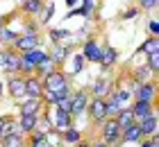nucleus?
Masks as SVG:
<instances>
[{"mask_svg":"<svg viewBox=\"0 0 159 147\" xmlns=\"http://www.w3.org/2000/svg\"><path fill=\"white\" fill-rule=\"evenodd\" d=\"M100 63H102V66H114V63H116V50H114V48H105Z\"/></svg>","mask_w":159,"mask_h":147,"instance_id":"obj_25","label":"nucleus"},{"mask_svg":"<svg viewBox=\"0 0 159 147\" xmlns=\"http://www.w3.org/2000/svg\"><path fill=\"white\" fill-rule=\"evenodd\" d=\"M9 93L14 95V97H25V79H9Z\"/></svg>","mask_w":159,"mask_h":147,"instance_id":"obj_22","label":"nucleus"},{"mask_svg":"<svg viewBox=\"0 0 159 147\" xmlns=\"http://www.w3.org/2000/svg\"><path fill=\"white\" fill-rule=\"evenodd\" d=\"M43 95V84L39 77H27L25 79V97H34V100H41Z\"/></svg>","mask_w":159,"mask_h":147,"instance_id":"obj_9","label":"nucleus"},{"mask_svg":"<svg viewBox=\"0 0 159 147\" xmlns=\"http://www.w3.org/2000/svg\"><path fill=\"white\" fill-rule=\"evenodd\" d=\"M96 147H109V145H105V143H98V145H96Z\"/></svg>","mask_w":159,"mask_h":147,"instance_id":"obj_38","label":"nucleus"},{"mask_svg":"<svg viewBox=\"0 0 159 147\" xmlns=\"http://www.w3.org/2000/svg\"><path fill=\"white\" fill-rule=\"evenodd\" d=\"M32 147H50V141L43 131H37L34 134V141H32Z\"/></svg>","mask_w":159,"mask_h":147,"instance_id":"obj_27","label":"nucleus"},{"mask_svg":"<svg viewBox=\"0 0 159 147\" xmlns=\"http://www.w3.org/2000/svg\"><path fill=\"white\" fill-rule=\"evenodd\" d=\"M0 41H16V32H9V29H0Z\"/></svg>","mask_w":159,"mask_h":147,"instance_id":"obj_29","label":"nucleus"},{"mask_svg":"<svg viewBox=\"0 0 159 147\" xmlns=\"http://www.w3.org/2000/svg\"><path fill=\"white\" fill-rule=\"evenodd\" d=\"M39 70H41V72H46V75H48V72H52V70H55V63H52V61L48 59V61H43V63L39 66Z\"/></svg>","mask_w":159,"mask_h":147,"instance_id":"obj_32","label":"nucleus"},{"mask_svg":"<svg viewBox=\"0 0 159 147\" xmlns=\"http://www.w3.org/2000/svg\"><path fill=\"white\" fill-rule=\"evenodd\" d=\"M150 32H152V36L159 34V23H157V20H150Z\"/></svg>","mask_w":159,"mask_h":147,"instance_id":"obj_33","label":"nucleus"},{"mask_svg":"<svg viewBox=\"0 0 159 147\" xmlns=\"http://www.w3.org/2000/svg\"><path fill=\"white\" fill-rule=\"evenodd\" d=\"M70 48H73V45H66V48H61L59 43H52V57H50V61H52V63H61L64 59L68 57Z\"/></svg>","mask_w":159,"mask_h":147,"instance_id":"obj_18","label":"nucleus"},{"mask_svg":"<svg viewBox=\"0 0 159 147\" xmlns=\"http://www.w3.org/2000/svg\"><path fill=\"white\" fill-rule=\"evenodd\" d=\"M148 66H150V70H152V72H157L159 70V54H150Z\"/></svg>","mask_w":159,"mask_h":147,"instance_id":"obj_31","label":"nucleus"},{"mask_svg":"<svg viewBox=\"0 0 159 147\" xmlns=\"http://www.w3.org/2000/svg\"><path fill=\"white\" fill-rule=\"evenodd\" d=\"M141 147H157V138L152 136L150 141H143V145H141Z\"/></svg>","mask_w":159,"mask_h":147,"instance_id":"obj_34","label":"nucleus"},{"mask_svg":"<svg viewBox=\"0 0 159 147\" xmlns=\"http://www.w3.org/2000/svg\"><path fill=\"white\" fill-rule=\"evenodd\" d=\"M64 141H66V143H80V138H82V136H80V131L77 129H73V127H68V129H64Z\"/></svg>","mask_w":159,"mask_h":147,"instance_id":"obj_26","label":"nucleus"},{"mask_svg":"<svg viewBox=\"0 0 159 147\" xmlns=\"http://www.w3.org/2000/svg\"><path fill=\"white\" fill-rule=\"evenodd\" d=\"M39 109H41V100L27 97L23 104H20V115H39Z\"/></svg>","mask_w":159,"mask_h":147,"instance_id":"obj_15","label":"nucleus"},{"mask_svg":"<svg viewBox=\"0 0 159 147\" xmlns=\"http://www.w3.org/2000/svg\"><path fill=\"white\" fill-rule=\"evenodd\" d=\"M41 84H43V91H48V93H61V91H66V88H68L66 75L59 72V70L48 72V75L41 79Z\"/></svg>","mask_w":159,"mask_h":147,"instance_id":"obj_1","label":"nucleus"},{"mask_svg":"<svg viewBox=\"0 0 159 147\" xmlns=\"http://www.w3.org/2000/svg\"><path fill=\"white\" fill-rule=\"evenodd\" d=\"M0 95H2V82H0Z\"/></svg>","mask_w":159,"mask_h":147,"instance_id":"obj_40","label":"nucleus"},{"mask_svg":"<svg viewBox=\"0 0 159 147\" xmlns=\"http://www.w3.org/2000/svg\"><path fill=\"white\" fill-rule=\"evenodd\" d=\"M114 120H116V124H118L120 131H123V129H127V127H132V124H134V115H132L129 109H123V111L114 118Z\"/></svg>","mask_w":159,"mask_h":147,"instance_id":"obj_17","label":"nucleus"},{"mask_svg":"<svg viewBox=\"0 0 159 147\" xmlns=\"http://www.w3.org/2000/svg\"><path fill=\"white\" fill-rule=\"evenodd\" d=\"M155 84L152 82H143L136 88V102H148V104H155Z\"/></svg>","mask_w":159,"mask_h":147,"instance_id":"obj_7","label":"nucleus"},{"mask_svg":"<svg viewBox=\"0 0 159 147\" xmlns=\"http://www.w3.org/2000/svg\"><path fill=\"white\" fill-rule=\"evenodd\" d=\"M52 14H55V7H52V5H50V7H48V9H46V16H43V18H46V20H48L50 16H52Z\"/></svg>","mask_w":159,"mask_h":147,"instance_id":"obj_36","label":"nucleus"},{"mask_svg":"<svg viewBox=\"0 0 159 147\" xmlns=\"http://www.w3.org/2000/svg\"><path fill=\"white\" fill-rule=\"evenodd\" d=\"M109 97H111L114 104L123 111V109H127V102H129V97H132V93H129V91H116V93H111Z\"/></svg>","mask_w":159,"mask_h":147,"instance_id":"obj_19","label":"nucleus"},{"mask_svg":"<svg viewBox=\"0 0 159 147\" xmlns=\"http://www.w3.org/2000/svg\"><path fill=\"white\" fill-rule=\"evenodd\" d=\"M66 36H68L66 29H52V32H50V39H52V41H57V39H66Z\"/></svg>","mask_w":159,"mask_h":147,"instance_id":"obj_30","label":"nucleus"},{"mask_svg":"<svg viewBox=\"0 0 159 147\" xmlns=\"http://www.w3.org/2000/svg\"><path fill=\"white\" fill-rule=\"evenodd\" d=\"M2 147H25L23 134H18V131H9V134H5L2 136Z\"/></svg>","mask_w":159,"mask_h":147,"instance_id":"obj_16","label":"nucleus"},{"mask_svg":"<svg viewBox=\"0 0 159 147\" xmlns=\"http://www.w3.org/2000/svg\"><path fill=\"white\" fill-rule=\"evenodd\" d=\"M39 124V115H20V131L25 134H32Z\"/></svg>","mask_w":159,"mask_h":147,"instance_id":"obj_20","label":"nucleus"},{"mask_svg":"<svg viewBox=\"0 0 159 147\" xmlns=\"http://www.w3.org/2000/svg\"><path fill=\"white\" fill-rule=\"evenodd\" d=\"M82 66H84V57L82 54H75L73 57V66H70V72H73V75L80 72V70H82Z\"/></svg>","mask_w":159,"mask_h":147,"instance_id":"obj_28","label":"nucleus"},{"mask_svg":"<svg viewBox=\"0 0 159 147\" xmlns=\"http://www.w3.org/2000/svg\"><path fill=\"white\" fill-rule=\"evenodd\" d=\"M141 7H146V9H152V7H157V0H146V2H141Z\"/></svg>","mask_w":159,"mask_h":147,"instance_id":"obj_35","label":"nucleus"},{"mask_svg":"<svg viewBox=\"0 0 159 147\" xmlns=\"http://www.w3.org/2000/svg\"><path fill=\"white\" fill-rule=\"evenodd\" d=\"M120 127L116 124V120L114 118H109V120H105L102 124V143L105 145H114V143H118L120 141Z\"/></svg>","mask_w":159,"mask_h":147,"instance_id":"obj_2","label":"nucleus"},{"mask_svg":"<svg viewBox=\"0 0 159 147\" xmlns=\"http://www.w3.org/2000/svg\"><path fill=\"white\" fill-rule=\"evenodd\" d=\"M141 52H148V54H159V39L152 36V39H148L146 43L141 45Z\"/></svg>","mask_w":159,"mask_h":147,"instance_id":"obj_23","label":"nucleus"},{"mask_svg":"<svg viewBox=\"0 0 159 147\" xmlns=\"http://www.w3.org/2000/svg\"><path fill=\"white\" fill-rule=\"evenodd\" d=\"M120 141H125V145L129 143H139L143 141V136H141V129H139V124H132V127H127V129H123V134H120Z\"/></svg>","mask_w":159,"mask_h":147,"instance_id":"obj_13","label":"nucleus"},{"mask_svg":"<svg viewBox=\"0 0 159 147\" xmlns=\"http://www.w3.org/2000/svg\"><path fill=\"white\" fill-rule=\"evenodd\" d=\"M120 147H129V145H125V143H123V145H120Z\"/></svg>","mask_w":159,"mask_h":147,"instance_id":"obj_41","label":"nucleus"},{"mask_svg":"<svg viewBox=\"0 0 159 147\" xmlns=\"http://www.w3.org/2000/svg\"><path fill=\"white\" fill-rule=\"evenodd\" d=\"M2 129H5V120L0 118V136H2Z\"/></svg>","mask_w":159,"mask_h":147,"instance_id":"obj_37","label":"nucleus"},{"mask_svg":"<svg viewBox=\"0 0 159 147\" xmlns=\"http://www.w3.org/2000/svg\"><path fill=\"white\" fill-rule=\"evenodd\" d=\"M89 113H91V118H93L96 122L107 120V102L100 100V97H93L91 104H89Z\"/></svg>","mask_w":159,"mask_h":147,"instance_id":"obj_6","label":"nucleus"},{"mask_svg":"<svg viewBox=\"0 0 159 147\" xmlns=\"http://www.w3.org/2000/svg\"><path fill=\"white\" fill-rule=\"evenodd\" d=\"M109 79H105V77H100L98 82H96V86H93V95L96 97H100V100H105L107 95H109Z\"/></svg>","mask_w":159,"mask_h":147,"instance_id":"obj_21","label":"nucleus"},{"mask_svg":"<svg viewBox=\"0 0 159 147\" xmlns=\"http://www.w3.org/2000/svg\"><path fill=\"white\" fill-rule=\"evenodd\" d=\"M141 129V136H155L157 134V113H152L150 118H146V120L136 122Z\"/></svg>","mask_w":159,"mask_h":147,"instance_id":"obj_14","label":"nucleus"},{"mask_svg":"<svg viewBox=\"0 0 159 147\" xmlns=\"http://www.w3.org/2000/svg\"><path fill=\"white\" fill-rule=\"evenodd\" d=\"M77 147H89V145H84V143H80V145H77Z\"/></svg>","mask_w":159,"mask_h":147,"instance_id":"obj_39","label":"nucleus"},{"mask_svg":"<svg viewBox=\"0 0 159 147\" xmlns=\"http://www.w3.org/2000/svg\"><path fill=\"white\" fill-rule=\"evenodd\" d=\"M48 59H50V57H48V54H46V52H43V50L39 48V50H30V52H23V59H20V61H23V63H27L30 68H34V70H37L43 61H48Z\"/></svg>","mask_w":159,"mask_h":147,"instance_id":"obj_4","label":"nucleus"},{"mask_svg":"<svg viewBox=\"0 0 159 147\" xmlns=\"http://www.w3.org/2000/svg\"><path fill=\"white\" fill-rule=\"evenodd\" d=\"M39 36L37 34H23V36H16V41H14V45L18 50H23V52H30V50H39Z\"/></svg>","mask_w":159,"mask_h":147,"instance_id":"obj_5","label":"nucleus"},{"mask_svg":"<svg viewBox=\"0 0 159 147\" xmlns=\"http://www.w3.org/2000/svg\"><path fill=\"white\" fill-rule=\"evenodd\" d=\"M48 122L55 124L57 129H68V127H70V115L64 113V111H59V109H55V113H50Z\"/></svg>","mask_w":159,"mask_h":147,"instance_id":"obj_11","label":"nucleus"},{"mask_svg":"<svg viewBox=\"0 0 159 147\" xmlns=\"http://www.w3.org/2000/svg\"><path fill=\"white\" fill-rule=\"evenodd\" d=\"M86 106H89V95L84 91H77L73 95V104H70V115H80L86 111Z\"/></svg>","mask_w":159,"mask_h":147,"instance_id":"obj_10","label":"nucleus"},{"mask_svg":"<svg viewBox=\"0 0 159 147\" xmlns=\"http://www.w3.org/2000/svg\"><path fill=\"white\" fill-rule=\"evenodd\" d=\"M132 111V115H134V122L136 120H146V118H150L155 113V104H148V102H134V106L129 109Z\"/></svg>","mask_w":159,"mask_h":147,"instance_id":"obj_8","label":"nucleus"},{"mask_svg":"<svg viewBox=\"0 0 159 147\" xmlns=\"http://www.w3.org/2000/svg\"><path fill=\"white\" fill-rule=\"evenodd\" d=\"M18 66H20V57L11 50H2L0 52V70L2 72H18Z\"/></svg>","mask_w":159,"mask_h":147,"instance_id":"obj_3","label":"nucleus"},{"mask_svg":"<svg viewBox=\"0 0 159 147\" xmlns=\"http://www.w3.org/2000/svg\"><path fill=\"white\" fill-rule=\"evenodd\" d=\"M82 57L89 59V61H100V59H102V50H100V45H98L96 41H86Z\"/></svg>","mask_w":159,"mask_h":147,"instance_id":"obj_12","label":"nucleus"},{"mask_svg":"<svg viewBox=\"0 0 159 147\" xmlns=\"http://www.w3.org/2000/svg\"><path fill=\"white\" fill-rule=\"evenodd\" d=\"M20 7H23V11H27V14H39L43 9V2L41 0H25Z\"/></svg>","mask_w":159,"mask_h":147,"instance_id":"obj_24","label":"nucleus"}]
</instances>
